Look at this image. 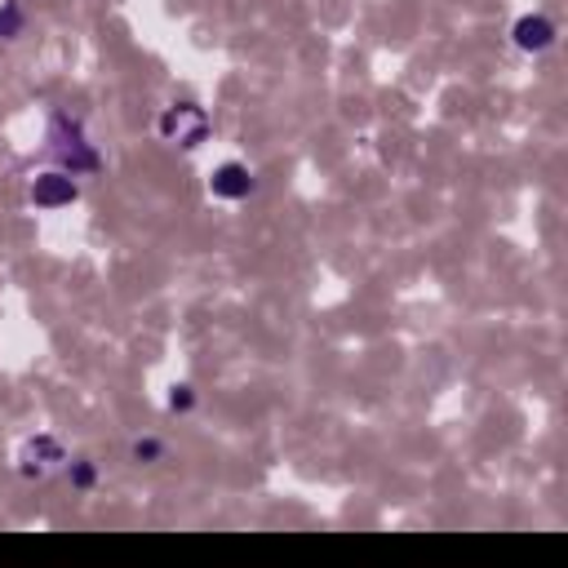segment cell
<instances>
[{
  "instance_id": "cell-1",
  "label": "cell",
  "mask_w": 568,
  "mask_h": 568,
  "mask_svg": "<svg viewBox=\"0 0 568 568\" xmlns=\"http://www.w3.org/2000/svg\"><path fill=\"white\" fill-rule=\"evenodd\" d=\"M50 156H54L59 169H67L72 178L103 169V156L90 147L85 125H81L76 116H67V112H54V116H50Z\"/></svg>"
},
{
  "instance_id": "cell-2",
  "label": "cell",
  "mask_w": 568,
  "mask_h": 568,
  "mask_svg": "<svg viewBox=\"0 0 568 568\" xmlns=\"http://www.w3.org/2000/svg\"><path fill=\"white\" fill-rule=\"evenodd\" d=\"M204 134H209V116L196 103H178V107H169L160 116V138L173 143V147H187L191 151V147L204 143Z\"/></svg>"
},
{
  "instance_id": "cell-3",
  "label": "cell",
  "mask_w": 568,
  "mask_h": 568,
  "mask_svg": "<svg viewBox=\"0 0 568 568\" xmlns=\"http://www.w3.org/2000/svg\"><path fill=\"white\" fill-rule=\"evenodd\" d=\"M63 462H67V449L54 435H32L19 449V475H28V480H50Z\"/></svg>"
},
{
  "instance_id": "cell-4",
  "label": "cell",
  "mask_w": 568,
  "mask_h": 568,
  "mask_svg": "<svg viewBox=\"0 0 568 568\" xmlns=\"http://www.w3.org/2000/svg\"><path fill=\"white\" fill-rule=\"evenodd\" d=\"M81 196V187H76V178L67 173V169H45V173H36V182H32V204L36 209H63V204H72Z\"/></svg>"
},
{
  "instance_id": "cell-5",
  "label": "cell",
  "mask_w": 568,
  "mask_h": 568,
  "mask_svg": "<svg viewBox=\"0 0 568 568\" xmlns=\"http://www.w3.org/2000/svg\"><path fill=\"white\" fill-rule=\"evenodd\" d=\"M253 187H257V178H253L249 165H240V160L218 165L213 178H209V191H213L218 200H244V196H253Z\"/></svg>"
},
{
  "instance_id": "cell-6",
  "label": "cell",
  "mask_w": 568,
  "mask_h": 568,
  "mask_svg": "<svg viewBox=\"0 0 568 568\" xmlns=\"http://www.w3.org/2000/svg\"><path fill=\"white\" fill-rule=\"evenodd\" d=\"M511 41H515V50H524V54H541V50L555 45V23H550L546 14H524V19L515 23Z\"/></svg>"
},
{
  "instance_id": "cell-7",
  "label": "cell",
  "mask_w": 568,
  "mask_h": 568,
  "mask_svg": "<svg viewBox=\"0 0 568 568\" xmlns=\"http://www.w3.org/2000/svg\"><path fill=\"white\" fill-rule=\"evenodd\" d=\"M23 32V10H19V0H6L0 6V41H14Z\"/></svg>"
},
{
  "instance_id": "cell-8",
  "label": "cell",
  "mask_w": 568,
  "mask_h": 568,
  "mask_svg": "<svg viewBox=\"0 0 568 568\" xmlns=\"http://www.w3.org/2000/svg\"><path fill=\"white\" fill-rule=\"evenodd\" d=\"M134 457H138V462H156V457H165V444H160V440H138V444H134Z\"/></svg>"
},
{
  "instance_id": "cell-9",
  "label": "cell",
  "mask_w": 568,
  "mask_h": 568,
  "mask_svg": "<svg viewBox=\"0 0 568 568\" xmlns=\"http://www.w3.org/2000/svg\"><path fill=\"white\" fill-rule=\"evenodd\" d=\"M196 404V396H191V387H173V396H169V409L173 413H187Z\"/></svg>"
},
{
  "instance_id": "cell-10",
  "label": "cell",
  "mask_w": 568,
  "mask_h": 568,
  "mask_svg": "<svg viewBox=\"0 0 568 568\" xmlns=\"http://www.w3.org/2000/svg\"><path fill=\"white\" fill-rule=\"evenodd\" d=\"M72 484L76 488H94V466L90 462H72Z\"/></svg>"
}]
</instances>
